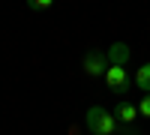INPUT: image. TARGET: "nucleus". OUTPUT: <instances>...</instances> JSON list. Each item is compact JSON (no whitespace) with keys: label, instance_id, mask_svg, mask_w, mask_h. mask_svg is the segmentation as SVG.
Returning a JSON list of instances; mask_svg holds the SVG:
<instances>
[{"label":"nucleus","instance_id":"1","mask_svg":"<svg viewBox=\"0 0 150 135\" xmlns=\"http://www.w3.org/2000/svg\"><path fill=\"white\" fill-rule=\"evenodd\" d=\"M84 126L93 135H114L117 132V117H114V111H108V108L93 105V108H87V114H84Z\"/></svg>","mask_w":150,"mask_h":135},{"label":"nucleus","instance_id":"2","mask_svg":"<svg viewBox=\"0 0 150 135\" xmlns=\"http://www.w3.org/2000/svg\"><path fill=\"white\" fill-rule=\"evenodd\" d=\"M108 66H111V63H108V54L99 51V48H90V51L84 54V60H81V69H84L90 78H105Z\"/></svg>","mask_w":150,"mask_h":135},{"label":"nucleus","instance_id":"3","mask_svg":"<svg viewBox=\"0 0 150 135\" xmlns=\"http://www.w3.org/2000/svg\"><path fill=\"white\" fill-rule=\"evenodd\" d=\"M105 84H108L114 93H126V90H129V84H132L126 66H108V72H105Z\"/></svg>","mask_w":150,"mask_h":135},{"label":"nucleus","instance_id":"4","mask_svg":"<svg viewBox=\"0 0 150 135\" xmlns=\"http://www.w3.org/2000/svg\"><path fill=\"white\" fill-rule=\"evenodd\" d=\"M105 54H108V63H111V66H126L129 57H132V48H129L126 42H111Z\"/></svg>","mask_w":150,"mask_h":135},{"label":"nucleus","instance_id":"5","mask_svg":"<svg viewBox=\"0 0 150 135\" xmlns=\"http://www.w3.org/2000/svg\"><path fill=\"white\" fill-rule=\"evenodd\" d=\"M114 117L120 120V123H126V126H132L135 120H138V105H132V102H117V108H114Z\"/></svg>","mask_w":150,"mask_h":135},{"label":"nucleus","instance_id":"6","mask_svg":"<svg viewBox=\"0 0 150 135\" xmlns=\"http://www.w3.org/2000/svg\"><path fill=\"white\" fill-rule=\"evenodd\" d=\"M135 84H138L141 93H150V63H144L138 72H135Z\"/></svg>","mask_w":150,"mask_h":135},{"label":"nucleus","instance_id":"7","mask_svg":"<svg viewBox=\"0 0 150 135\" xmlns=\"http://www.w3.org/2000/svg\"><path fill=\"white\" fill-rule=\"evenodd\" d=\"M138 117H150V93L141 96V102H138Z\"/></svg>","mask_w":150,"mask_h":135},{"label":"nucleus","instance_id":"8","mask_svg":"<svg viewBox=\"0 0 150 135\" xmlns=\"http://www.w3.org/2000/svg\"><path fill=\"white\" fill-rule=\"evenodd\" d=\"M27 6L30 9H48V6H54V0H27Z\"/></svg>","mask_w":150,"mask_h":135}]
</instances>
